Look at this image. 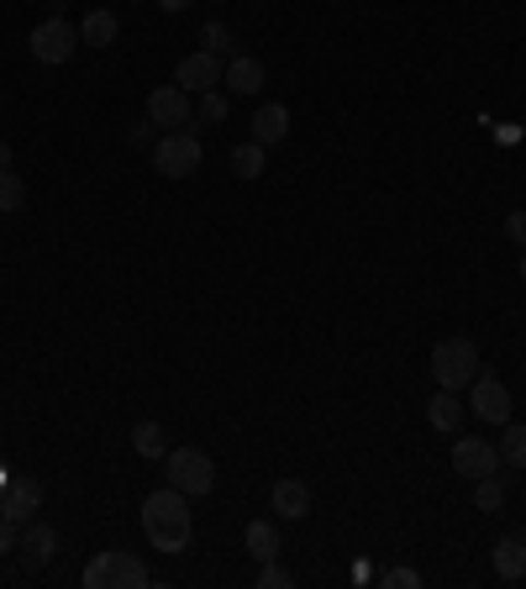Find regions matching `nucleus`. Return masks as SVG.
Returning <instances> with one entry per match:
<instances>
[{
	"label": "nucleus",
	"mask_w": 526,
	"mask_h": 589,
	"mask_svg": "<svg viewBox=\"0 0 526 589\" xmlns=\"http://www.w3.org/2000/svg\"><path fill=\"white\" fill-rule=\"evenodd\" d=\"M290 585H295V574H290V568H279V558L259 563V579H253V589H290Z\"/></svg>",
	"instance_id": "26"
},
{
	"label": "nucleus",
	"mask_w": 526,
	"mask_h": 589,
	"mask_svg": "<svg viewBox=\"0 0 526 589\" xmlns=\"http://www.w3.org/2000/svg\"><path fill=\"white\" fill-rule=\"evenodd\" d=\"M175 85L179 89H190V95H205V89H216L222 85V59L216 53H190V59H179L175 69Z\"/></svg>",
	"instance_id": "11"
},
{
	"label": "nucleus",
	"mask_w": 526,
	"mask_h": 589,
	"mask_svg": "<svg viewBox=\"0 0 526 589\" xmlns=\"http://www.w3.org/2000/svg\"><path fill=\"white\" fill-rule=\"evenodd\" d=\"M263 153H268V147L242 143V147L232 153V175H237V179H259L263 169H268V164H263Z\"/></svg>",
	"instance_id": "21"
},
{
	"label": "nucleus",
	"mask_w": 526,
	"mask_h": 589,
	"mask_svg": "<svg viewBox=\"0 0 526 589\" xmlns=\"http://www.w3.org/2000/svg\"><path fill=\"white\" fill-rule=\"evenodd\" d=\"M201 158H205V147L195 132H164L153 143V164H158V175H169V179H190L201 169Z\"/></svg>",
	"instance_id": "5"
},
{
	"label": "nucleus",
	"mask_w": 526,
	"mask_h": 589,
	"mask_svg": "<svg viewBox=\"0 0 526 589\" xmlns=\"http://www.w3.org/2000/svg\"><path fill=\"white\" fill-rule=\"evenodd\" d=\"M147 117H153V127H169V132H179V127H190V121H195V106H190V89H179V85H158L153 95H147Z\"/></svg>",
	"instance_id": "8"
},
{
	"label": "nucleus",
	"mask_w": 526,
	"mask_h": 589,
	"mask_svg": "<svg viewBox=\"0 0 526 589\" xmlns=\"http://www.w3.org/2000/svg\"><path fill=\"white\" fill-rule=\"evenodd\" d=\"M190 495H179L175 484H164V490H153L143 501V537L158 548V553H184L190 548V531H195V521H190Z\"/></svg>",
	"instance_id": "1"
},
{
	"label": "nucleus",
	"mask_w": 526,
	"mask_h": 589,
	"mask_svg": "<svg viewBox=\"0 0 526 589\" xmlns=\"http://www.w3.org/2000/svg\"><path fill=\"white\" fill-rule=\"evenodd\" d=\"M127 143H132V147H153V143H158V132H153V117H147V121H132V127H127Z\"/></svg>",
	"instance_id": "28"
},
{
	"label": "nucleus",
	"mask_w": 526,
	"mask_h": 589,
	"mask_svg": "<svg viewBox=\"0 0 526 589\" xmlns=\"http://www.w3.org/2000/svg\"><path fill=\"white\" fill-rule=\"evenodd\" d=\"M242 542H248V553H253V558H259V563L279 558V548H285V542H279V527H274V521H253Z\"/></svg>",
	"instance_id": "20"
},
{
	"label": "nucleus",
	"mask_w": 526,
	"mask_h": 589,
	"mask_svg": "<svg viewBox=\"0 0 526 589\" xmlns=\"http://www.w3.org/2000/svg\"><path fill=\"white\" fill-rule=\"evenodd\" d=\"M522 285H526V253H522Z\"/></svg>",
	"instance_id": "34"
},
{
	"label": "nucleus",
	"mask_w": 526,
	"mask_h": 589,
	"mask_svg": "<svg viewBox=\"0 0 526 589\" xmlns=\"http://www.w3.org/2000/svg\"><path fill=\"white\" fill-rule=\"evenodd\" d=\"M505 237L526 248V211H511V216H505Z\"/></svg>",
	"instance_id": "30"
},
{
	"label": "nucleus",
	"mask_w": 526,
	"mask_h": 589,
	"mask_svg": "<svg viewBox=\"0 0 526 589\" xmlns=\"http://www.w3.org/2000/svg\"><path fill=\"white\" fill-rule=\"evenodd\" d=\"M474 416L479 421H495V426H505L511 421V389L495 380V374H474Z\"/></svg>",
	"instance_id": "9"
},
{
	"label": "nucleus",
	"mask_w": 526,
	"mask_h": 589,
	"mask_svg": "<svg viewBox=\"0 0 526 589\" xmlns=\"http://www.w3.org/2000/svg\"><path fill=\"white\" fill-rule=\"evenodd\" d=\"M479 374V348H474V337H442L438 348H432V380L442 389H458L464 395L468 384Z\"/></svg>",
	"instance_id": "2"
},
{
	"label": "nucleus",
	"mask_w": 526,
	"mask_h": 589,
	"mask_svg": "<svg viewBox=\"0 0 526 589\" xmlns=\"http://www.w3.org/2000/svg\"><path fill=\"white\" fill-rule=\"evenodd\" d=\"M453 473L458 479H490V473H500V447L485 437H458L453 442Z\"/></svg>",
	"instance_id": "7"
},
{
	"label": "nucleus",
	"mask_w": 526,
	"mask_h": 589,
	"mask_svg": "<svg viewBox=\"0 0 526 589\" xmlns=\"http://www.w3.org/2000/svg\"><path fill=\"white\" fill-rule=\"evenodd\" d=\"M132 447L153 458V464H164V453H169V432H164V421H138L132 426Z\"/></svg>",
	"instance_id": "19"
},
{
	"label": "nucleus",
	"mask_w": 526,
	"mask_h": 589,
	"mask_svg": "<svg viewBox=\"0 0 526 589\" xmlns=\"http://www.w3.org/2000/svg\"><path fill=\"white\" fill-rule=\"evenodd\" d=\"M268 505H274V516H285V521H306V516H311V484H306V479H279L274 495H268Z\"/></svg>",
	"instance_id": "13"
},
{
	"label": "nucleus",
	"mask_w": 526,
	"mask_h": 589,
	"mask_svg": "<svg viewBox=\"0 0 526 589\" xmlns=\"http://www.w3.org/2000/svg\"><path fill=\"white\" fill-rule=\"evenodd\" d=\"M37 505H43V484L37 479H11L5 495H0V516L11 527H27V521H37Z\"/></svg>",
	"instance_id": "10"
},
{
	"label": "nucleus",
	"mask_w": 526,
	"mask_h": 589,
	"mask_svg": "<svg viewBox=\"0 0 526 589\" xmlns=\"http://www.w3.org/2000/svg\"><path fill=\"white\" fill-rule=\"evenodd\" d=\"M27 48H32V59L37 63H69L74 59V48H80V27H69L63 16H48V22H37L27 37Z\"/></svg>",
	"instance_id": "6"
},
{
	"label": "nucleus",
	"mask_w": 526,
	"mask_h": 589,
	"mask_svg": "<svg viewBox=\"0 0 526 589\" xmlns=\"http://www.w3.org/2000/svg\"><path fill=\"white\" fill-rule=\"evenodd\" d=\"M85 589H147V568L138 553H100L85 563Z\"/></svg>",
	"instance_id": "4"
},
{
	"label": "nucleus",
	"mask_w": 526,
	"mask_h": 589,
	"mask_svg": "<svg viewBox=\"0 0 526 589\" xmlns=\"http://www.w3.org/2000/svg\"><path fill=\"white\" fill-rule=\"evenodd\" d=\"M0 169H11V143H0Z\"/></svg>",
	"instance_id": "33"
},
{
	"label": "nucleus",
	"mask_w": 526,
	"mask_h": 589,
	"mask_svg": "<svg viewBox=\"0 0 526 589\" xmlns=\"http://www.w3.org/2000/svg\"><path fill=\"white\" fill-rule=\"evenodd\" d=\"M263 80H268L263 59H253V53H232V63H227V80H222V85H232V95H259Z\"/></svg>",
	"instance_id": "16"
},
{
	"label": "nucleus",
	"mask_w": 526,
	"mask_h": 589,
	"mask_svg": "<svg viewBox=\"0 0 526 589\" xmlns=\"http://www.w3.org/2000/svg\"><path fill=\"white\" fill-rule=\"evenodd\" d=\"M16 548H22V563H27V568H48L53 553H59V531L43 527V521H27L22 537H16Z\"/></svg>",
	"instance_id": "12"
},
{
	"label": "nucleus",
	"mask_w": 526,
	"mask_h": 589,
	"mask_svg": "<svg viewBox=\"0 0 526 589\" xmlns=\"http://www.w3.org/2000/svg\"><path fill=\"white\" fill-rule=\"evenodd\" d=\"M201 43H205V53H216V59H227V53H232V32L222 27V22H205Z\"/></svg>",
	"instance_id": "27"
},
{
	"label": "nucleus",
	"mask_w": 526,
	"mask_h": 589,
	"mask_svg": "<svg viewBox=\"0 0 526 589\" xmlns=\"http://www.w3.org/2000/svg\"><path fill=\"white\" fill-rule=\"evenodd\" d=\"M16 537H22V527H11V521L0 516V553H11V548H16Z\"/></svg>",
	"instance_id": "31"
},
{
	"label": "nucleus",
	"mask_w": 526,
	"mask_h": 589,
	"mask_svg": "<svg viewBox=\"0 0 526 589\" xmlns=\"http://www.w3.org/2000/svg\"><path fill=\"white\" fill-rule=\"evenodd\" d=\"M164 473L179 495H211L216 490V464L205 458L201 447H169L164 453Z\"/></svg>",
	"instance_id": "3"
},
{
	"label": "nucleus",
	"mask_w": 526,
	"mask_h": 589,
	"mask_svg": "<svg viewBox=\"0 0 526 589\" xmlns=\"http://www.w3.org/2000/svg\"><path fill=\"white\" fill-rule=\"evenodd\" d=\"M500 464H516V469H526V426H516V421H505V437H500Z\"/></svg>",
	"instance_id": "22"
},
{
	"label": "nucleus",
	"mask_w": 526,
	"mask_h": 589,
	"mask_svg": "<svg viewBox=\"0 0 526 589\" xmlns=\"http://www.w3.org/2000/svg\"><path fill=\"white\" fill-rule=\"evenodd\" d=\"M474 505H479V510H490V516H495V510H505V479H500V473L479 479V495H474Z\"/></svg>",
	"instance_id": "24"
},
{
	"label": "nucleus",
	"mask_w": 526,
	"mask_h": 589,
	"mask_svg": "<svg viewBox=\"0 0 526 589\" xmlns=\"http://www.w3.org/2000/svg\"><path fill=\"white\" fill-rule=\"evenodd\" d=\"M22 206H27V190H22V179L11 175V169H0V211H5V216H16Z\"/></svg>",
	"instance_id": "23"
},
{
	"label": "nucleus",
	"mask_w": 526,
	"mask_h": 589,
	"mask_svg": "<svg viewBox=\"0 0 526 589\" xmlns=\"http://www.w3.org/2000/svg\"><path fill=\"white\" fill-rule=\"evenodd\" d=\"M464 416H468V406H464L458 389H438V395L427 400V421H432V432H442V437H453V432L464 426Z\"/></svg>",
	"instance_id": "14"
},
{
	"label": "nucleus",
	"mask_w": 526,
	"mask_h": 589,
	"mask_svg": "<svg viewBox=\"0 0 526 589\" xmlns=\"http://www.w3.org/2000/svg\"><path fill=\"white\" fill-rule=\"evenodd\" d=\"M290 137V111L279 106V100H263L259 111H253V143L259 147H274Z\"/></svg>",
	"instance_id": "15"
},
{
	"label": "nucleus",
	"mask_w": 526,
	"mask_h": 589,
	"mask_svg": "<svg viewBox=\"0 0 526 589\" xmlns=\"http://www.w3.org/2000/svg\"><path fill=\"white\" fill-rule=\"evenodd\" d=\"M195 121H205V127H222V121H227V95H222V89H205L201 106H195Z\"/></svg>",
	"instance_id": "25"
},
{
	"label": "nucleus",
	"mask_w": 526,
	"mask_h": 589,
	"mask_svg": "<svg viewBox=\"0 0 526 589\" xmlns=\"http://www.w3.org/2000/svg\"><path fill=\"white\" fill-rule=\"evenodd\" d=\"M117 37H121L117 11H89L85 22H80V43H89V48H111Z\"/></svg>",
	"instance_id": "18"
},
{
	"label": "nucleus",
	"mask_w": 526,
	"mask_h": 589,
	"mask_svg": "<svg viewBox=\"0 0 526 589\" xmlns=\"http://www.w3.org/2000/svg\"><path fill=\"white\" fill-rule=\"evenodd\" d=\"M495 574L505 585L526 579V537H500L495 542Z\"/></svg>",
	"instance_id": "17"
},
{
	"label": "nucleus",
	"mask_w": 526,
	"mask_h": 589,
	"mask_svg": "<svg viewBox=\"0 0 526 589\" xmlns=\"http://www.w3.org/2000/svg\"><path fill=\"white\" fill-rule=\"evenodd\" d=\"M164 11H184V5H195V0H158Z\"/></svg>",
	"instance_id": "32"
},
{
	"label": "nucleus",
	"mask_w": 526,
	"mask_h": 589,
	"mask_svg": "<svg viewBox=\"0 0 526 589\" xmlns=\"http://www.w3.org/2000/svg\"><path fill=\"white\" fill-rule=\"evenodd\" d=\"M384 585H390V589H421V574H416V568H390V574H384Z\"/></svg>",
	"instance_id": "29"
}]
</instances>
